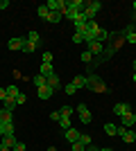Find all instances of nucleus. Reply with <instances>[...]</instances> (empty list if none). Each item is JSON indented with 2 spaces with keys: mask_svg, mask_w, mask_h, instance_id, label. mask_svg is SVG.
Segmentation results:
<instances>
[{
  "mask_svg": "<svg viewBox=\"0 0 136 151\" xmlns=\"http://www.w3.org/2000/svg\"><path fill=\"white\" fill-rule=\"evenodd\" d=\"M25 99H27V95H23V93H20L18 97H16V106H20V104H25Z\"/></svg>",
  "mask_w": 136,
  "mask_h": 151,
  "instance_id": "nucleus-35",
  "label": "nucleus"
},
{
  "mask_svg": "<svg viewBox=\"0 0 136 151\" xmlns=\"http://www.w3.org/2000/svg\"><path fill=\"white\" fill-rule=\"evenodd\" d=\"M34 50H36V45H34V43H30V41L25 38V45H23V50H20V52H25V54H32Z\"/></svg>",
  "mask_w": 136,
  "mask_h": 151,
  "instance_id": "nucleus-25",
  "label": "nucleus"
},
{
  "mask_svg": "<svg viewBox=\"0 0 136 151\" xmlns=\"http://www.w3.org/2000/svg\"><path fill=\"white\" fill-rule=\"evenodd\" d=\"M102 151H113V149H102Z\"/></svg>",
  "mask_w": 136,
  "mask_h": 151,
  "instance_id": "nucleus-48",
  "label": "nucleus"
},
{
  "mask_svg": "<svg viewBox=\"0 0 136 151\" xmlns=\"http://www.w3.org/2000/svg\"><path fill=\"white\" fill-rule=\"evenodd\" d=\"M66 7H71V9H75L77 14H82V12L86 9V2H84V0H68V2H66Z\"/></svg>",
  "mask_w": 136,
  "mask_h": 151,
  "instance_id": "nucleus-8",
  "label": "nucleus"
},
{
  "mask_svg": "<svg viewBox=\"0 0 136 151\" xmlns=\"http://www.w3.org/2000/svg\"><path fill=\"white\" fill-rule=\"evenodd\" d=\"M36 90H39V93H36V95H39V99H50L52 95H55V90H52L48 83H45V86H41V88H36Z\"/></svg>",
  "mask_w": 136,
  "mask_h": 151,
  "instance_id": "nucleus-9",
  "label": "nucleus"
},
{
  "mask_svg": "<svg viewBox=\"0 0 136 151\" xmlns=\"http://www.w3.org/2000/svg\"><path fill=\"white\" fill-rule=\"evenodd\" d=\"M48 151H57V149H55V147H50V149H48Z\"/></svg>",
  "mask_w": 136,
  "mask_h": 151,
  "instance_id": "nucleus-44",
  "label": "nucleus"
},
{
  "mask_svg": "<svg viewBox=\"0 0 136 151\" xmlns=\"http://www.w3.org/2000/svg\"><path fill=\"white\" fill-rule=\"evenodd\" d=\"M120 120H123V126H125V129H132V126H134V113L129 111V113H125Z\"/></svg>",
  "mask_w": 136,
  "mask_h": 151,
  "instance_id": "nucleus-12",
  "label": "nucleus"
},
{
  "mask_svg": "<svg viewBox=\"0 0 136 151\" xmlns=\"http://www.w3.org/2000/svg\"><path fill=\"white\" fill-rule=\"evenodd\" d=\"M89 52H91V54H102V52H104V45L97 43V41H95V43H89Z\"/></svg>",
  "mask_w": 136,
  "mask_h": 151,
  "instance_id": "nucleus-15",
  "label": "nucleus"
},
{
  "mask_svg": "<svg viewBox=\"0 0 136 151\" xmlns=\"http://www.w3.org/2000/svg\"><path fill=\"white\" fill-rule=\"evenodd\" d=\"M5 99H7V90L0 88V101H5Z\"/></svg>",
  "mask_w": 136,
  "mask_h": 151,
  "instance_id": "nucleus-37",
  "label": "nucleus"
},
{
  "mask_svg": "<svg viewBox=\"0 0 136 151\" xmlns=\"http://www.w3.org/2000/svg\"><path fill=\"white\" fill-rule=\"evenodd\" d=\"M36 16H39V18H43V20H48V16H50L48 7H45V5H39V7H36Z\"/></svg>",
  "mask_w": 136,
  "mask_h": 151,
  "instance_id": "nucleus-18",
  "label": "nucleus"
},
{
  "mask_svg": "<svg viewBox=\"0 0 136 151\" xmlns=\"http://www.w3.org/2000/svg\"><path fill=\"white\" fill-rule=\"evenodd\" d=\"M39 75H43V77H50V75H55V70H52V63H41Z\"/></svg>",
  "mask_w": 136,
  "mask_h": 151,
  "instance_id": "nucleus-14",
  "label": "nucleus"
},
{
  "mask_svg": "<svg viewBox=\"0 0 136 151\" xmlns=\"http://www.w3.org/2000/svg\"><path fill=\"white\" fill-rule=\"evenodd\" d=\"M23 45H25V38H20V36H14V38H9V43H7V47L9 50H23Z\"/></svg>",
  "mask_w": 136,
  "mask_h": 151,
  "instance_id": "nucleus-5",
  "label": "nucleus"
},
{
  "mask_svg": "<svg viewBox=\"0 0 136 151\" xmlns=\"http://www.w3.org/2000/svg\"><path fill=\"white\" fill-rule=\"evenodd\" d=\"M64 93H66V95H75V93H77V88H75V83H73V81H68V83L64 86Z\"/></svg>",
  "mask_w": 136,
  "mask_h": 151,
  "instance_id": "nucleus-27",
  "label": "nucleus"
},
{
  "mask_svg": "<svg viewBox=\"0 0 136 151\" xmlns=\"http://www.w3.org/2000/svg\"><path fill=\"white\" fill-rule=\"evenodd\" d=\"M134 135H136V129H134Z\"/></svg>",
  "mask_w": 136,
  "mask_h": 151,
  "instance_id": "nucleus-49",
  "label": "nucleus"
},
{
  "mask_svg": "<svg viewBox=\"0 0 136 151\" xmlns=\"http://www.w3.org/2000/svg\"><path fill=\"white\" fill-rule=\"evenodd\" d=\"M2 108H7V111H12V113H14V108H16V97H9V95H7L5 106H2Z\"/></svg>",
  "mask_w": 136,
  "mask_h": 151,
  "instance_id": "nucleus-23",
  "label": "nucleus"
},
{
  "mask_svg": "<svg viewBox=\"0 0 136 151\" xmlns=\"http://www.w3.org/2000/svg\"><path fill=\"white\" fill-rule=\"evenodd\" d=\"M104 41H109V32H107V29H100V34H97V43L104 45Z\"/></svg>",
  "mask_w": 136,
  "mask_h": 151,
  "instance_id": "nucleus-28",
  "label": "nucleus"
},
{
  "mask_svg": "<svg viewBox=\"0 0 136 151\" xmlns=\"http://www.w3.org/2000/svg\"><path fill=\"white\" fill-rule=\"evenodd\" d=\"M39 38H41V36H39V32H34V29L27 34V41H30V43H34V45H39Z\"/></svg>",
  "mask_w": 136,
  "mask_h": 151,
  "instance_id": "nucleus-26",
  "label": "nucleus"
},
{
  "mask_svg": "<svg viewBox=\"0 0 136 151\" xmlns=\"http://www.w3.org/2000/svg\"><path fill=\"white\" fill-rule=\"evenodd\" d=\"M82 61H84V63H91V61H93V54H91L89 50H84V52H82Z\"/></svg>",
  "mask_w": 136,
  "mask_h": 151,
  "instance_id": "nucleus-32",
  "label": "nucleus"
},
{
  "mask_svg": "<svg viewBox=\"0 0 136 151\" xmlns=\"http://www.w3.org/2000/svg\"><path fill=\"white\" fill-rule=\"evenodd\" d=\"M100 7H102V2H100V0H93V2H86V9L82 12V16H84V18H86V20L91 23V20L95 18V14L100 12Z\"/></svg>",
  "mask_w": 136,
  "mask_h": 151,
  "instance_id": "nucleus-1",
  "label": "nucleus"
},
{
  "mask_svg": "<svg viewBox=\"0 0 136 151\" xmlns=\"http://www.w3.org/2000/svg\"><path fill=\"white\" fill-rule=\"evenodd\" d=\"M64 138H66V142H68V145H73V142H77V140H79V131L71 126L68 131H64Z\"/></svg>",
  "mask_w": 136,
  "mask_h": 151,
  "instance_id": "nucleus-6",
  "label": "nucleus"
},
{
  "mask_svg": "<svg viewBox=\"0 0 136 151\" xmlns=\"http://www.w3.org/2000/svg\"><path fill=\"white\" fill-rule=\"evenodd\" d=\"M57 124H59V129H61V131H68V129H71V117H61Z\"/></svg>",
  "mask_w": 136,
  "mask_h": 151,
  "instance_id": "nucleus-24",
  "label": "nucleus"
},
{
  "mask_svg": "<svg viewBox=\"0 0 136 151\" xmlns=\"http://www.w3.org/2000/svg\"><path fill=\"white\" fill-rule=\"evenodd\" d=\"M73 83H75V88H86V77L84 75H77V77H73Z\"/></svg>",
  "mask_w": 136,
  "mask_h": 151,
  "instance_id": "nucleus-16",
  "label": "nucleus"
},
{
  "mask_svg": "<svg viewBox=\"0 0 136 151\" xmlns=\"http://www.w3.org/2000/svg\"><path fill=\"white\" fill-rule=\"evenodd\" d=\"M0 151H14V149H9V147H5L2 142H0Z\"/></svg>",
  "mask_w": 136,
  "mask_h": 151,
  "instance_id": "nucleus-41",
  "label": "nucleus"
},
{
  "mask_svg": "<svg viewBox=\"0 0 136 151\" xmlns=\"http://www.w3.org/2000/svg\"><path fill=\"white\" fill-rule=\"evenodd\" d=\"M132 108L127 101H118V104H113V115H118V117H123L125 113H129Z\"/></svg>",
  "mask_w": 136,
  "mask_h": 151,
  "instance_id": "nucleus-4",
  "label": "nucleus"
},
{
  "mask_svg": "<svg viewBox=\"0 0 136 151\" xmlns=\"http://www.w3.org/2000/svg\"><path fill=\"white\" fill-rule=\"evenodd\" d=\"M86 151H102V149H97L95 145H89V147H86Z\"/></svg>",
  "mask_w": 136,
  "mask_h": 151,
  "instance_id": "nucleus-40",
  "label": "nucleus"
},
{
  "mask_svg": "<svg viewBox=\"0 0 136 151\" xmlns=\"http://www.w3.org/2000/svg\"><path fill=\"white\" fill-rule=\"evenodd\" d=\"M32 83L36 86V88H41V86H45V83H48V77H43V75H36V77L32 79Z\"/></svg>",
  "mask_w": 136,
  "mask_h": 151,
  "instance_id": "nucleus-21",
  "label": "nucleus"
},
{
  "mask_svg": "<svg viewBox=\"0 0 136 151\" xmlns=\"http://www.w3.org/2000/svg\"><path fill=\"white\" fill-rule=\"evenodd\" d=\"M61 18H64V12H50V16H48V23H59Z\"/></svg>",
  "mask_w": 136,
  "mask_h": 151,
  "instance_id": "nucleus-20",
  "label": "nucleus"
},
{
  "mask_svg": "<svg viewBox=\"0 0 136 151\" xmlns=\"http://www.w3.org/2000/svg\"><path fill=\"white\" fill-rule=\"evenodd\" d=\"M14 151H25V145H23V142H18V145L14 147Z\"/></svg>",
  "mask_w": 136,
  "mask_h": 151,
  "instance_id": "nucleus-38",
  "label": "nucleus"
},
{
  "mask_svg": "<svg viewBox=\"0 0 136 151\" xmlns=\"http://www.w3.org/2000/svg\"><path fill=\"white\" fill-rule=\"evenodd\" d=\"M132 65H134V70H136V59H134V63H132Z\"/></svg>",
  "mask_w": 136,
  "mask_h": 151,
  "instance_id": "nucleus-45",
  "label": "nucleus"
},
{
  "mask_svg": "<svg viewBox=\"0 0 136 151\" xmlns=\"http://www.w3.org/2000/svg\"><path fill=\"white\" fill-rule=\"evenodd\" d=\"M59 113H61V117H71V115H73V108L71 106H61V108H59Z\"/></svg>",
  "mask_w": 136,
  "mask_h": 151,
  "instance_id": "nucleus-29",
  "label": "nucleus"
},
{
  "mask_svg": "<svg viewBox=\"0 0 136 151\" xmlns=\"http://www.w3.org/2000/svg\"><path fill=\"white\" fill-rule=\"evenodd\" d=\"M2 145L9 147V149H14V147L18 145V140H16V135H14V133H7V135H2Z\"/></svg>",
  "mask_w": 136,
  "mask_h": 151,
  "instance_id": "nucleus-10",
  "label": "nucleus"
},
{
  "mask_svg": "<svg viewBox=\"0 0 136 151\" xmlns=\"http://www.w3.org/2000/svg\"><path fill=\"white\" fill-rule=\"evenodd\" d=\"M48 12H64V7H66V0H50L48 2Z\"/></svg>",
  "mask_w": 136,
  "mask_h": 151,
  "instance_id": "nucleus-7",
  "label": "nucleus"
},
{
  "mask_svg": "<svg viewBox=\"0 0 136 151\" xmlns=\"http://www.w3.org/2000/svg\"><path fill=\"white\" fill-rule=\"evenodd\" d=\"M41 63H52V52H43V61Z\"/></svg>",
  "mask_w": 136,
  "mask_h": 151,
  "instance_id": "nucleus-34",
  "label": "nucleus"
},
{
  "mask_svg": "<svg viewBox=\"0 0 136 151\" xmlns=\"http://www.w3.org/2000/svg\"><path fill=\"white\" fill-rule=\"evenodd\" d=\"M5 135V124H0V138Z\"/></svg>",
  "mask_w": 136,
  "mask_h": 151,
  "instance_id": "nucleus-42",
  "label": "nucleus"
},
{
  "mask_svg": "<svg viewBox=\"0 0 136 151\" xmlns=\"http://www.w3.org/2000/svg\"><path fill=\"white\" fill-rule=\"evenodd\" d=\"M48 86H50L52 90H57V88H61V79H59L57 75H50V77H48Z\"/></svg>",
  "mask_w": 136,
  "mask_h": 151,
  "instance_id": "nucleus-13",
  "label": "nucleus"
},
{
  "mask_svg": "<svg viewBox=\"0 0 136 151\" xmlns=\"http://www.w3.org/2000/svg\"><path fill=\"white\" fill-rule=\"evenodd\" d=\"M5 90H7V95H9V97H18V95H20V90H18V86H16V83L5 86Z\"/></svg>",
  "mask_w": 136,
  "mask_h": 151,
  "instance_id": "nucleus-22",
  "label": "nucleus"
},
{
  "mask_svg": "<svg viewBox=\"0 0 136 151\" xmlns=\"http://www.w3.org/2000/svg\"><path fill=\"white\" fill-rule=\"evenodd\" d=\"M134 126H136V113H134Z\"/></svg>",
  "mask_w": 136,
  "mask_h": 151,
  "instance_id": "nucleus-47",
  "label": "nucleus"
},
{
  "mask_svg": "<svg viewBox=\"0 0 136 151\" xmlns=\"http://www.w3.org/2000/svg\"><path fill=\"white\" fill-rule=\"evenodd\" d=\"M132 81H134V83H136V70H134V75H132Z\"/></svg>",
  "mask_w": 136,
  "mask_h": 151,
  "instance_id": "nucleus-43",
  "label": "nucleus"
},
{
  "mask_svg": "<svg viewBox=\"0 0 136 151\" xmlns=\"http://www.w3.org/2000/svg\"><path fill=\"white\" fill-rule=\"evenodd\" d=\"M9 7V0H0V9H7Z\"/></svg>",
  "mask_w": 136,
  "mask_h": 151,
  "instance_id": "nucleus-39",
  "label": "nucleus"
},
{
  "mask_svg": "<svg viewBox=\"0 0 136 151\" xmlns=\"http://www.w3.org/2000/svg\"><path fill=\"white\" fill-rule=\"evenodd\" d=\"M77 113H79V120L84 122V124H89V122L93 120V115H91V111L86 108V104H79V106H77Z\"/></svg>",
  "mask_w": 136,
  "mask_h": 151,
  "instance_id": "nucleus-3",
  "label": "nucleus"
},
{
  "mask_svg": "<svg viewBox=\"0 0 136 151\" xmlns=\"http://www.w3.org/2000/svg\"><path fill=\"white\" fill-rule=\"evenodd\" d=\"M123 38H125V43H136V27L127 25L123 29Z\"/></svg>",
  "mask_w": 136,
  "mask_h": 151,
  "instance_id": "nucleus-2",
  "label": "nucleus"
},
{
  "mask_svg": "<svg viewBox=\"0 0 136 151\" xmlns=\"http://www.w3.org/2000/svg\"><path fill=\"white\" fill-rule=\"evenodd\" d=\"M104 133H107V135H118V126L107 122V124H104Z\"/></svg>",
  "mask_w": 136,
  "mask_h": 151,
  "instance_id": "nucleus-19",
  "label": "nucleus"
},
{
  "mask_svg": "<svg viewBox=\"0 0 136 151\" xmlns=\"http://www.w3.org/2000/svg\"><path fill=\"white\" fill-rule=\"evenodd\" d=\"M120 138H123L125 142H127V145H132V142H136V135H134V131H132V129H127V131H125L123 135H120Z\"/></svg>",
  "mask_w": 136,
  "mask_h": 151,
  "instance_id": "nucleus-17",
  "label": "nucleus"
},
{
  "mask_svg": "<svg viewBox=\"0 0 136 151\" xmlns=\"http://www.w3.org/2000/svg\"><path fill=\"white\" fill-rule=\"evenodd\" d=\"M71 151H86V147L77 140V142H73V145H71Z\"/></svg>",
  "mask_w": 136,
  "mask_h": 151,
  "instance_id": "nucleus-30",
  "label": "nucleus"
},
{
  "mask_svg": "<svg viewBox=\"0 0 136 151\" xmlns=\"http://www.w3.org/2000/svg\"><path fill=\"white\" fill-rule=\"evenodd\" d=\"M132 7H134V12H136V0H134V5H132Z\"/></svg>",
  "mask_w": 136,
  "mask_h": 151,
  "instance_id": "nucleus-46",
  "label": "nucleus"
},
{
  "mask_svg": "<svg viewBox=\"0 0 136 151\" xmlns=\"http://www.w3.org/2000/svg\"><path fill=\"white\" fill-rule=\"evenodd\" d=\"M73 43H84V36H82V34H77V32H75V34H73Z\"/></svg>",
  "mask_w": 136,
  "mask_h": 151,
  "instance_id": "nucleus-33",
  "label": "nucleus"
},
{
  "mask_svg": "<svg viewBox=\"0 0 136 151\" xmlns=\"http://www.w3.org/2000/svg\"><path fill=\"white\" fill-rule=\"evenodd\" d=\"M79 142H82L84 147H89V145H91V135H86V133H79Z\"/></svg>",
  "mask_w": 136,
  "mask_h": 151,
  "instance_id": "nucleus-31",
  "label": "nucleus"
},
{
  "mask_svg": "<svg viewBox=\"0 0 136 151\" xmlns=\"http://www.w3.org/2000/svg\"><path fill=\"white\" fill-rule=\"evenodd\" d=\"M50 120H52V122H59V120H61V113H59V111H55V113H50Z\"/></svg>",
  "mask_w": 136,
  "mask_h": 151,
  "instance_id": "nucleus-36",
  "label": "nucleus"
},
{
  "mask_svg": "<svg viewBox=\"0 0 136 151\" xmlns=\"http://www.w3.org/2000/svg\"><path fill=\"white\" fill-rule=\"evenodd\" d=\"M9 122H14L12 111H7V108H0V124H9Z\"/></svg>",
  "mask_w": 136,
  "mask_h": 151,
  "instance_id": "nucleus-11",
  "label": "nucleus"
}]
</instances>
